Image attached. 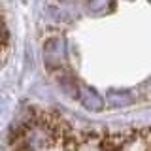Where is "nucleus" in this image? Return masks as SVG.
<instances>
[{
	"label": "nucleus",
	"mask_w": 151,
	"mask_h": 151,
	"mask_svg": "<svg viewBox=\"0 0 151 151\" xmlns=\"http://www.w3.org/2000/svg\"><path fill=\"white\" fill-rule=\"evenodd\" d=\"M44 59L47 66H60L66 60V42L63 36L49 38L44 45Z\"/></svg>",
	"instance_id": "1"
},
{
	"label": "nucleus",
	"mask_w": 151,
	"mask_h": 151,
	"mask_svg": "<svg viewBox=\"0 0 151 151\" xmlns=\"http://www.w3.org/2000/svg\"><path fill=\"white\" fill-rule=\"evenodd\" d=\"M78 96H79V102L83 104L87 110H93V111H100L104 108V100L102 96H98L94 89H89L85 85H79V91H78Z\"/></svg>",
	"instance_id": "2"
},
{
	"label": "nucleus",
	"mask_w": 151,
	"mask_h": 151,
	"mask_svg": "<svg viewBox=\"0 0 151 151\" xmlns=\"http://www.w3.org/2000/svg\"><path fill=\"white\" fill-rule=\"evenodd\" d=\"M113 8V0H89V12L94 15L108 13Z\"/></svg>",
	"instance_id": "3"
},
{
	"label": "nucleus",
	"mask_w": 151,
	"mask_h": 151,
	"mask_svg": "<svg viewBox=\"0 0 151 151\" xmlns=\"http://www.w3.org/2000/svg\"><path fill=\"white\" fill-rule=\"evenodd\" d=\"M108 100L111 102V106H125V104H130L132 98L129 93H117V91H111L110 94H108Z\"/></svg>",
	"instance_id": "4"
}]
</instances>
